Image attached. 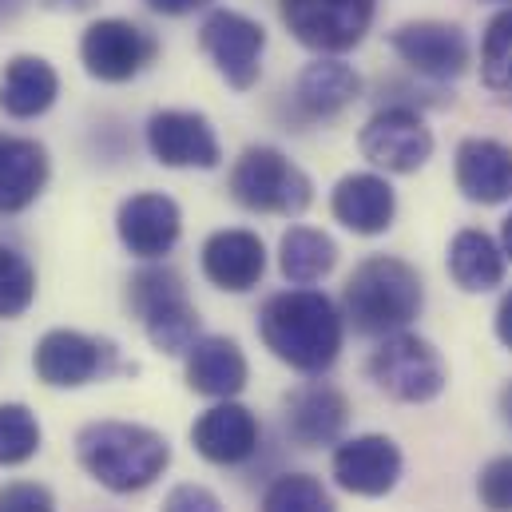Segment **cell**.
Instances as JSON below:
<instances>
[{"label": "cell", "instance_id": "obj_16", "mask_svg": "<svg viewBox=\"0 0 512 512\" xmlns=\"http://www.w3.org/2000/svg\"><path fill=\"white\" fill-rule=\"evenodd\" d=\"M258 441H262V425L258 417L239 405L235 397L231 401H215L195 425H191V445L203 461L211 465H247L258 453Z\"/></svg>", "mask_w": 512, "mask_h": 512}, {"label": "cell", "instance_id": "obj_1", "mask_svg": "<svg viewBox=\"0 0 512 512\" xmlns=\"http://www.w3.org/2000/svg\"><path fill=\"white\" fill-rule=\"evenodd\" d=\"M258 338L262 346L290 370L306 378H322L346 342V314L310 286L270 294L258 310Z\"/></svg>", "mask_w": 512, "mask_h": 512}, {"label": "cell", "instance_id": "obj_38", "mask_svg": "<svg viewBox=\"0 0 512 512\" xmlns=\"http://www.w3.org/2000/svg\"><path fill=\"white\" fill-rule=\"evenodd\" d=\"M501 417H505V425L512 429V382L501 389Z\"/></svg>", "mask_w": 512, "mask_h": 512}, {"label": "cell", "instance_id": "obj_40", "mask_svg": "<svg viewBox=\"0 0 512 512\" xmlns=\"http://www.w3.org/2000/svg\"><path fill=\"white\" fill-rule=\"evenodd\" d=\"M489 4H501V8H509L512 0H489Z\"/></svg>", "mask_w": 512, "mask_h": 512}, {"label": "cell", "instance_id": "obj_29", "mask_svg": "<svg viewBox=\"0 0 512 512\" xmlns=\"http://www.w3.org/2000/svg\"><path fill=\"white\" fill-rule=\"evenodd\" d=\"M481 80L489 92L512 96V4L501 8L481 36Z\"/></svg>", "mask_w": 512, "mask_h": 512}, {"label": "cell", "instance_id": "obj_24", "mask_svg": "<svg viewBox=\"0 0 512 512\" xmlns=\"http://www.w3.org/2000/svg\"><path fill=\"white\" fill-rule=\"evenodd\" d=\"M60 96V76L44 56H12L0 72V112L12 120L44 116Z\"/></svg>", "mask_w": 512, "mask_h": 512}, {"label": "cell", "instance_id": "obj_27", "mask_svg": "<svg viewBox=\"0 0 512 512\" xmlns=\"http://www.w3.org/2000/svg\"><path fill=\"white\" fill-rule=\"evenodd\" d=\"M44 429L20 401H0V469H16L40 453Z\"/></svg>", "mask_w": 512, "mask_h": 512}, {"label": "cell", "instance_id": "obj_4", "mask_svg": "<svg viewBox=\"0 0 512 512\" xmlns=\"http://www.w3.org/2000/svg\"><path fill=\"white\" fill-rule=\"evenodd\" d=\"M128 306L159 354L179 358L199 342V310L187 298V282L179 270L163 262L139 266L128 282Z\"/></svg>", "mask_w": 512, "mask_h": 512}, {"label": "cell", "instance_id": "obj_15", "mask_svg": "<svg viewBox=\"0 0 512 512\" xmlns=\"http://www.w3.org/2000/svg\"><path fill=\"white\" fill-rule=\"evenodd\" d=\"M116 235L128 255L143 258V262H159L163 255L175 251V243L183 235V211L163 191H139L120 203Z\"/></svg>", "mask_w": 512, "mask_h": 512}, {"label": "cell", "instance_id": "obj_8", "mask_svg": "<svg viewBox=\"0 0 512 512\" xmlns=\"http://www.w3.org/2000/svg\"><path fill=\"white\" fill-rule=\"evenodd\" d=\"M32 370L48 389H80L112 378L120 370V350L108 338H92L80 330H48L36 342Z\"/></svg>", "mask_w": 512, "mask_h": 512}, {"label": "cell", "instance_id": "obj_26", "mask_svg": "<svg viewBox=\"0 0 512 512\" xmlns=\"http://www.w3.org/2000/svg\"><path fill=\"white\" fill-rule=\"evenodd\" d=\"M338 266V243L318 227H290L278 243V270L290 286H314Z\"/></svg>", "mask_w": 512, "mask_h": 512}, {"label": "cell", "instance_id": "obj_13", "mask_svg": "<svg viewBox=\"0 0 512 512\" xmlns=\"http://www.w3.org/2000/svg\"><path fill=\"white\" fill-rule=\"evenodd\" d=\"M143 139H147L151 159L163 163V167H175V171H187V167L215 171L223 163L219 135H215L211 120L203 112L159 108V112H151V120L143 128Z\"/></svg>", "mask_w": 512, "mask_h": 512}, {"label": "cell", "instance_id": "obj_20", "mask_svg": "<svg viewBox=\"0 0 512 512\" xmlns=\"http://www.w3.org/2000/svg\"><path fill=\"white\" fill-rule=\"evenodd\" d=\"M199 262H203V274H207L211 286H219L227 294H247L266 274V247H262L255 231L227 227V231H215L203 243Z\"/></svg>", "mask_w": 512, "mask_h": 512}, {"label": "cell", "instance_id": "obj_35", "mask_svg": "<svg viewBox=\"0 0 512 512\" xmlns=\"http://www.w3.org/2000/svg\"><path fill=\"white\" fill-rule=\"evenodd\" d=\"M493 330H497V338H501V346L512 350V290L501 294V302H497V314H493Z\"/></svg>", "mask_w": 512, "mask_h": 512}, {"label": "cell", "instance_id": "obj_22", "mask_svg": "<svg viewBox=\"0 0 512 512\" xmlns=\"http://www.w3.org/2000/svg\"><path fill=\"white\" fill-rule=\"evenodd\" d=\"M247 382H251V366H247V354L235 338L203 334L187 350V385L195 393L215 397V401H231L247 389Z\"/></svg>", "mask_w": 512, "mask_h": 512}, {"label": "cell", "instance_id": "obj_9", "mask_svg": "<svg viewBox=\"0 0 512 512\" xmlns=\"http://www.w3.org/2000/svg\"><path fill=\"white\" fill-rule=\"evenodd\" d=\"M362 155L389 175H413L433 159V131L425 124L421 108H401V104H385L378 108L366 128L358 135Z\"/></svg>", "mask_w": 512, "mask_h": 512}, {"label": "cell", "instance_id": "obj_28", "mask_svg": "<svg viewBox=\"0 0 512 512\" xmlns=\"http://www.w3.org/2000/svg\"><path fill=\"white\" fill-rule=\"evenodd\" d=\"M258 512H338L326 485L310 473H282L266 485Z\"/></svg>", "mask_w": 512, "mask_h": 512}, {"label": "cell", "instance_id": "obj_11", "mask_svg": "<svg viewBox=\"0 0 512 512\" xmlns=\"http://www.w3.org/2000/svg\"><path fill=\"white\" fill-rule=\"evenodd\" d=\"M389 48L397 52V60L409 72H417L433 84H449V80L465 76L473 64L469 36L449 20H405L389 32Z\"/></svg>", "mask_w": 512, "mask_h": 512}, {"label": "cell", "instance_id": "obj_21", "mask_svg": "<svg viewBox=\"0 0 512 512\" xmlns=\"http://www.w3.org/2000/svg\"><path fill=\"white\" fill-rule=\"evenodd\" d=\"M350 425V401L342 389L326 382L302 385L290 393L286 401V433L302 445V449H318V445H334Z\"/></svg>", "mask_w": 512, "mask_h": 512}, {"label": "cell", "instance_id": "obj_30", "mask_svg": "<svg viewBox=\"0 0 512 512\" xmlns=\"http://www.w3.org/2000/svg\"><path fill=\"white\" fill-rule=\"evenodd\" d=\"M36 302V270L16 247L0 243V318H20Z\"/></svg>", "mask_w": 512, "mask_h": 512}, {"label": "cell", "instance_id": "obj_2", "mask_svg": "<svg viewBox=\"0 0 512 512\" xmlns=\"http://www.w3.org/2000/svg\"><path fill=\"white\" fill-rule=\"evenodd\" d=\"M80 469L108 493H143L171 465V441L135 421H92L76 433Z\"/></svg>", "mask_w": 512, "mask_h": 512}, {"label": "cell", "instance_id": "obj_32", "mask_svg": "<svg viewBox=\"0 0 512 512\" xmlns=\"http://www.w3.org/2000/svg\"><path fill=\"white\" fill-rule=\"evenodd\" d=\"M0 512H56V497L40 481H12L0 489Z\"/></svg>", "mask_w": 512, "mask_h": 512}, {"label": "cell", "instance_id": "obj_31", "mask_svg": "<svg viewBox=\"0 0 512 512\" xmlns=\"http://www.w3.org/2000/svg\"><path fill=\"white\" fill-rule=\"evenodd\" d=\"M477 497L489 512H512V453L493 457L477 477Z\"/></svg>", "mask_w": 512, "mask_h": 512}, {"label": "cell", "instance_id": "obj_14", "mask_svg": "<svg viewBox=\"0 0 512 512\" xmlns=\"http://www.w3.org/2000/svg\"><path fill=\"white\" fill-rule=\"evenodd\" d=\"M401 469H405V457H401L397 441L385 437V433L350 437L330 457V473H334L338 489H346L354 497H385V493H393L397 481H401Z\"/></svg>", "mask_w": 512, "mask_h": 512}, {"label": "cell", "instance_id": "obj_19", "mask_svg": "<svg viewBox=\"0 0 512 512\" xmlns=\"http://www.w3.org/2000/svg\"><path fill=\"white\" fill-rule=\"evenodd\" d=\"M330 211L346 231L374 239V235H385L397 219V191L378 171H354L334 183Z\"/></svg>", "mask_w": 512, "mask_h": 512}, {"label": "cell", "instance_id": "obj_37", "mask_svg": "<svg viewBox=\"0 0 512 512\" xmlns=\"http://www.w3.org/2000/svg\"><path fill=\"white\" fill-rule=\"evenodd\" d=\"M24 4H28V0H0V24H4V20H12V16H20V12H24Z\"/></svg>", "mask_w": 512, "mask_h": 512}, {"label": "cell", "instance_id": "obj_10", "mask_svg": "<svg viewBox=\"0 0 512 512\" xmlns=\"http://www.w3.org/2000/svg\"><path fill=\"white\" fill-rule=\"evenodd\" d=\"M155 56H159V40L124 16L96 20L80 36V64L100 84H128Z\"/></svg>", "mask_w": 512, "mask_h": 512}, {"label": "cell", "instance_id": "obj_25", "mask_svg": "<svg viewBox=\"0 0 512 512\" xmlns=\"http://www.w3.org/2000/svg\"><path fill=\"white\" fill-rule=\"evenodd\" d=\"M445 266H449V278L465 290V294H485V290H497L505 282V247L477 231V227H465L453 235L449 243V255H445Z\"/></svg>", "mask_w": 512, "mask_h": 512}, {"label": "cell", "instance_id": "obj_3", "mask_svg": "<svg viewBox=\"0 0 512 512\" xmlns=\"http://www.w3.org/2000/svg\"><path fill=\"white\" fill-rule=\"evenodd\" d=\"M425 310L421 274L397 255H370L354 266L342 290L346 322L366 338H389L409 330Z\"/></svg>", "mask_w": 512, "mask_h": 512}, {"label": "cell", "instance_id": "obj_39", "mask_svg": "<svg viewBox=\"0 0 512 512\" xmlns=\"http://www.w3.org/2000/svg\"><path fill=\"white\" fill-rule=\"evenodd\" d=\"M501 247H505V258L512 262V215L501 223Z\"/></svg>", "mask_w": 512, "mask_h": 512}, {"label": "cell", "instance_id": "obj_6", "mask_svg": "<svg viewBox=\"0 0 512 512\" xmlns=\"http://www.w3.org/2000/svg\"><path fill=\"white\" fill-rule=\"evenodd\" d=\"M366 370H370V382L401 405H429L449 385V366H445L441 350L413 330L382 338L378 350L370 354Z\"/></svg>", "mask_w": 512, "mask_h": 512}, {"label": "cell", "instance_id": "obj_12", "mask_svg": "<svg viewBox=\"0 0 512 512\" xmlns=\"http://www.w3.org/2000/svg\"><path fill=\"white\" fill-rule=\"evenodd\" d=\"M199 48L211 56L215 72L235 88L251 92L262 76V52H266V28L235 8H215L199 28Z\"/></svg>", "mask_w": 512, "mask_h": 512}, {"label": "cell", "instance_id": "obj_23", "mask_svg": "<svg viewBox=\"0 0 512 512\" xmlns=\"http://www.w3.org/2000/svg\"><path fill=\"white\" fill-rule=\"evenodd\" d=\"M52 163L44 143L24 135H0V215L28 211L48 187Z\"/></svg>", "mask_w": 512, "mask_h": 512}, {"label": "cell", "instance_id": "obj_33", "mask_svg": "<svg viewBox=\"0 0 512 512\" xmlns=\"http://www.w3.org/2000/svg\"><path fill=\"white\" fill-rule=\"evenodd\" d=\"M163 512H227L207 485H175L163 497Z\"/></svg>", "mask_w": 512, "mask_h": 512}, {"label": "cell", "instance_id": "obj_17", "mask_svg": "<svg viewBox=\"0 0 512 512\" xmlns=\"http://www.w3.org/2000/svg\"><path fill=\"white\" fill-rule=\"evenodd\" d=\"M453 179L457 191L469 203L501 207L512 199V147L489 135H469L457 143L453 155Z\"/></svg>", "mask_w": 512, "mask_h": 512}, {"label": "cell", "instance_id": "obj_36", "mask_svg": "<svg viewBox=\"0 0 512 512\" xmlns=\"http://www.w3.org/2000/svg\"><path fill=\"white\" fill-rule=\"evenodd\" d=\"M48 8H56V12H80V8H88L92 0H44Z\"/></svg>", "mask_w": 512, "mask_h": 512}, {"label": "cell", "instance_id": "obj_7", "mask_svg": "<svg viewBox=\"0 0 512 512\" xmlns=\"http://www.w3.org/2000/svg\"><path fill=\"white\" fill-rule=\"evenodd\" d=\"M278 12L302 48L342 56L366 40L378 0H278Z\"/></svg>", "mask_w": 512, "mask_h": 512}, {"label": "cell", "instance_id": "obj_18", "mask_svg": "<svg viewBox=\"0 0 512 512\" xmlns=\"http://www.w3.org/2000/svg\"><path fill=\"white\" fill-rule=\"evenodd\" d=\"M358 100H362V76L338 56H318L314 64H306L294 80V92H290L294 116L302 124L334 120Z\"/></svg>", "mask_w": 512, "mask_h": 512}, {"label": "cell", "instance_id": "obj_5", "mask_svg": "<svg viewBox=\"0 0 512 512\" xmlns=\"http://www.w3.org/2000/svg\"><path fill=\"white\" fill-rule=\"evenodd\" d=\"M227 191L239 207L255 215H282V219H294L314 203L310 175L298 163H290L278 147H266V143L247 147L235 159Z\"/></svg>", "mask_w": 512, "mask_h": 512}, {"label": "cell", "instance_id": "obj_34", "mask_svg": "<svg viewBox=\"0 0 512 512\" xmlns=\"http://www.w3.org/2000/svg\"><path fill=\"white\" fill-rule=\"evenodd\" d=\"M151 12H159V16H191V12H199V8H211L215 0H143Z\"/></svg>", "mask_w": 512, "mask_h": 512}]
</instances>
